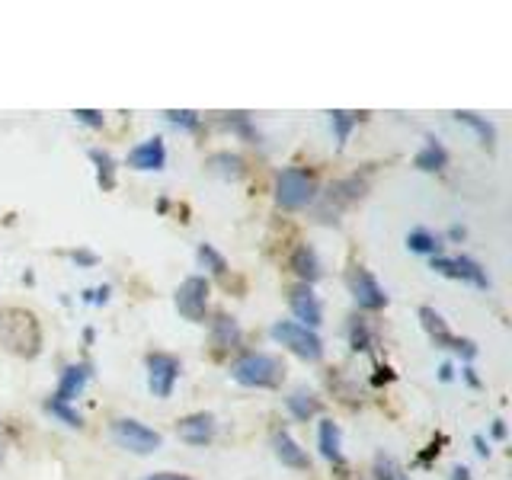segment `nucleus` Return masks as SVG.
<instances>
[{
  "label": "nucleus",
  "mask_w": 512,
  "mask_h": 480,
  "mask_svg": "<svg viewBox=\"0 0 512 480\" xmlns=\"http://www.w3.org/2000/svg\"><path fill=\"white\" fill-rule=\"evenodd\" d=\"M231 378L244 384V388L272 391L285 381V365L276 356H269V352H244L240 359H234Z\"/></svg>",
  "instance_id": "obj_1"
},
{
  "label": "nucleus",
  "mask_w": 512,
  "mask_h": 480,
  "mask_svg": "<svg viewBox=\"0 0 512 480\" xmlns=\"http://www.w3.org/2000/svg\"><path fill=\"white\" fill-rule=\"evenodd\" d=\"M317 199V176L304 167H285L276 173V202L285 212H301Z\"/></svg>",
  "instance_id": "obj_2"
},
{
  "label": "nucleus",
  "mask_w": 512,
  "mask_h": 480,
  "mask_svg": "<svg viewBox=\"0 0 512 480\" xmlns=\"http://www.w3.org/2000/svg\"><path fill=\"white\" fill-rule=\"evenodd\" d=\"M269 336L276 343H282L288 352H295V356L304 362L324 359V340L317 336V330L301 327V324H295V320H276V324L269 327Z\"/></svg>",
  "instance_id": "obj_3"
},
{
  "label": "nucleus",
  "mask_w": 512,
  "mask_h": 480,
  "mask_svg": "<svg viewBox=\"0 0 512 480\" xmlns=\"http://www.w3.org/2000/svg\"><path fill=\"white\" fill-rule=\"evenodd\" d=\"M112 442L125 452L132 455H154L160 445H164V436H160L157 429L144 426L141 420H132V416H119V420H112Z\"/></svg>",
  "instance_id": "obj_4"
},
{
  "label": "nucleus",
  "mask_w": 512,
  "mask_h": 480,
  "mask_svg": "<svg viewBox=\"0 0 512 480\" xmlns=\"http://www.w3.org/2000/svg\"><path fill=\"white\" fill-rule=\"evenodd\" d=\"M13 317L16 320H7V314H0V340L20 352V356H36L39 343H42L36 317L23 314V311H13Z\"/></svg>",
  "instance_id": "obj_5"
},
{
  "label": "nucleus",
  "mask_w": 512,
  "mask_h": 480,
  "mask_svg": "<svg viewBox=\"0 0 512 480\" xmlns=\"http://www.w3.org/2000/svg\"><path fill=\"white\" fill-rule=\"evenodd\" d=\"M208 292H212V285H208L205 276L183 279L173 295V304H176V311H180V317L192 320V324H202L208 314Z\"/></svg>",
  "instance_id": "obj_6"
},
{
  "label": "nucleus",
  "mask_w": 512,
  "mask_h": 480,
  "mask_svg": "<svg viewBox=\"0 0 512 480\" xmlns=\"http://www.w3.org/2000/svg\"><path fill=\"white\" fill-rule=\"evenodd\" d=\"M420 324L429 333V340L436 343L439 349H452V352H458V356H464V359L477 356V346L471 340H461V336H455L452 330H448L445 317L436 308H420Z\"/></svg>",
  "instance_id": "obj_7"
},
{
  "label": "nucleus",
  "mask_w": 512,
  "mask_h": 480,
  "mask_svg": "<svg viewBox=\"0 0 512 480\" xmlns=\"http://www.w3.org/2000/svg\"><path fill=\"white\" fill-rule=\"evenodd\" d=\"M144 368H148V391L167 400L176 388V378H180V359L170 356V352H151L144 359Z\"/></svg>",
  "instance_id": "obj_8"
},
{
  "label": "nucleus",
  "mask_w": 512,
  "mask_h": 480,
  "mask_svg": "<svg viewBox=\"0 0 512 480\" xmlns=\"http://www.w3.org/2000/svg\"><path fill=\"white\" fill-rule=\"evenodd\" d=\"M432 269L445 279H458V282H471L474 288H490L487 269L480 266L471 256H432Z\"/></svg>",
  "instance_id": "obj_9"
},
{
  "label": "nucleus",
  "mask_w": 512,
  "mask_h": 480,
  "mask_svg": "<svg viewBox=\"0 0 512 480\" xmlns=\"http://www.w3.org/2000/svg\"><path fill=\"white\" fill-rule=\"evenodd\" d=\"M346 282H349V295L356 298V304H359L362 311H381L384 304H388V295H384V288L378 285V279L365 266L352 269Z\"/></svg>",
  "instance_id": "obj_10"
},
{
  "label": "nucleus",
  "mask_w": 512,
  "mask_h": 480,
  "mask_svg": "<svg viewBox=\"0 0 512 480\" xmlns=\"http://www.w3.org/2000/svg\"><path fill=\"white\" fill-rule=\"evenodd\" d=\"M288 308H292V314L301 320V327L317 330L320 324H324V308H320V298L314 295L311 285H295L292 292H288Z\"/></svg>",
  "instance_id": "obj_11"
},
{
  "label": "nucleus",
  "mask_w": 512,
  "mask_h": 480,
  "mask_svg": "<svg viewBox=\"0 0 512 480\" xmlns=\"http://www.w3.org/2000/svg\"><path fill=\"white\" fill-rule=\"evenodd\" d=\"M125 164L132 167V170H141V173H157V170H164L167 167V144L164 138H148V141H141L135 144L132 151H128L125 157Z\"/></svg>",
  "instance_id": "obj_12"
},
{
  "label": "nucleus",
  "mask_w": 512,
  "mask_h": 480,
  "mask_svg": "<svg viewBox=\"0 0 512 480\" xmlns=\"http://www.w3.org/2000/svg\"><path fill=\"white\" fill-rule=\"evenodd\" d=\"M215 432H218V423H215L212 413H189L176 423V436H180L186 445H196V448L212 442Z\"/></svg>",
  "instance_id": "obj_13"
},
{
  "label": "nucleus",
  "mask_w": 512,
  "mask_h": 480,
  "mask_svg": "<svg viewBox=\"0 0 512 480\" xmlns=\"http://www.w3.org/2000/svg\"><path fill=\"white\" fill-rule=\"evenodd\" d=\"M93 378V365L90 362H77V365H68L58 378V388H55V400L61 404H71L74 397L84 394L87 381Z\"/></svg>",
  "instance_id": "obj_14"
},
{
  "label": "nucleus",
  "mask_w": 512,
  "mask_h": 480,
  "mask_svg": "<svg viewBox=\"0 0 512 480\" xmlns=\"http://www.w3.org/2000/svg\"><path fill=\"white\" fill-rule=\"evenodd\" d=\"M288 266H292V272L301 279V285H314L320 276H324V266H320L317 250L308 247V244H298L292 250V260H288Z\"/></svg>",
  "instance_id": "obj_15"
},
{
  "label": "nucleus",
  "mask_w": 512,
  "mask_h": 480,
  "mask_svg": "<svg viewBox=\"0 0 512 480\" xmlns=\"http://www.w3.org/2000/svg\"><path fill=\"white\" fill-rule=\"evenodd\" d=\"M413 167L423 173H442L448 167V151L445 144L436 135H426V144L420 148V154L413 157Z\"/></svg>",
  "instance_id": "obj_16"
},
{
  "label": "nucleus",
  "mask_w": 512,
  "mask_h": 480,
  "mask_svg": "<svg viewBox=\"0 0 512 480\" xmlns=\"http://www.w3.org/2000/svg\"><path fill=\"white\" fill-rule=\"evenodd\" d=\"M276 458L285 464V468H292V471H308L311 468V458H308V452L288 436L285 429H279L276 432Z\"/></svg>",
  "instance_id": "obj_17"
},
{
  "label": "nucleus",
  "mask_w": 512,
  "mask_h": 480,
  "mask_svg": "<svg viewBox=\"0 0 512 480\" xmlns=\"http://www.w3.org/2000/svg\"><path fill=\"white\" fill-rule=\"evenodd\" d=\"M362 189H365V183L359 180V176H349V180H340V183H333L327 189L324 202L333 205V215H336L340 208H346V205H352L356 199H362Z\"/></svg>",
  "instance_id": "obj_18"
},
{
  "label": "nucleus",
  "mask_w": 512,
  "mask_h": 480,
  "mask_svg": "<svg viewBox=\"0 0 512 480\" xmlns=\"http://www.w3.org/2000/svg\"><path fill=\"white\" fill-rule=\"evenodd\" d=\"M317 445H320V455L333 464H343V442H340V426L333 420H320L317 423Z\"/></svg>",
  "instance_id": "obj_19"
},
{
  "label": "nucleus",
  "mask_w": 512,
  "mask_h": 480,
  "mask_svg": "<svg viewBox=\"0 0 512 480\" xmlns=\"http://www.w3.org/2000/svg\"><path fill=\"white\" fill-rule=\"evenodd\" d=\"M285 407H288V413L295 416V420L308 423V420H314V416L320 413V397L314 391L298 388V391H292V394L285 397Z\"/></svg>",
  "instance_id": "obj_20"
},
{
  "label": "nucleus",
  "mask_w": 512,
  "mask_h": 480,
  "mask_svg": "<svg viewBox=\"0 0 512 480\" xmlns=\"http://www.w3.org/2000/svg\"><path fill=\"white\" fill-rule=\"evenodd\" d=\"M237 343H240V324L228 314H218L212 320V346L224 352V349H234Z\"/></svg>",
  "instance_id": "obj_21"
},
{
  "label": "nucleus",
  "mask_w": 512,
  "mask_h": 480,
  "mask_svg": "<svg viewBox=\"0 0 512 480\" xmlns=\"http://www.w3.org/2000/svg\"><path fill=\"white\" fill-rule=\"evenodd\" d=\"M455 119H458L461 125H468L471 132L480 138V144H484L487 151L496 148V125H493V122H487L484 116H477V112H468V109H458V112H455Z\"/></svg>",
  "instance_id": "obj_22"
},
{
  "label": "nucleus",
  "mask_w": 512,
  "mask_h": 480,
  "mask_svg": "<svg viewBox=\"0 0 512 480\" xmlns=\"http://www.w3.org/2000/svg\"><path fill=\"white\" fill-rule=\"evenodd\" d=\"M208 170H212L215 176H221V180H240V176L247 173L244 160L231 151H218V154L208 157Z\"/></svg>",
  "instance_id": "obj_23"
},
{
  "label": "nucleus",
  "mask_w": 512,
  "mask_h": 480,
  "mask_svg": "<svg viewBox=\"0 0 512 480\" xmlns=\"http://www.w3.org/2000/svg\"><path fill=\"white\" fill-rule=\"evenodd\" d=\"M90 160H93V167H96V183H100V189L103 192H112L116 189V160H112V154L109 151H103V148H93L90 151Z\"/></svg>",
  "instance_id": "obj_24"
},
{
  "label": "nucleus",
  "mask_w": 512,
  "mask_h": 480,
  "mask_svg": "<svg viewBox=\"0 0 512 480\" xmlns=\"http://www.w3.org/2000/svg\"><path fill=\"white\" fill-rule=\"evenodd\" d=\"M407 247L413 253H423V256H442V237L426 231V228H413L407 234Z\"/></svg>",
  "instance_id": "obj_25"
},
{
  "label": "nucleus",
  "mask_w": 512,
  "mask_h": 480,
  "mask_svg": "<svg viewBox=\"0 0 512 480\" xmlns=\"http://www.w3.org/2000/svg\"><path fill=\"white\" fill-rule=\"evenodd\" d=\"M42 410L52 416V420L64 423L68 429H80V426H84V416H80L71 404H61V400H55V397H48L45 404H42Z\"/></svg>",
  "instance_id": "obj_26"
},
{
  "label": "nucleus",
  "mask_w": 512,
  "mask_h": 480,
  "mask_svg": "<svg viewBox=\"0 0 512 480\" xmlns=\"http://www.w3.org/2000/svg\"><path fill=\"white\" fill-rule=\"evenodd\" d=\"M359 125V112H346V109H333L330 112V128H333V135H336V144L340 148H346V141L352 135V128Z\"/></svg>",
  "instance_id": "obj_27"
},
{
  "label": "nucleus",
  "mask_w": 512,
  "mask_h": 480,
  "mask_svg": "<svg viewBox=\"0 0 512 480\" xmlns=\"http://www.w3.org/2000/svg\"><path fill=\"white\" fill-rule=\"evenodd\" d=\"M349 346L356 349V352H372L375 333H372V327H368L365 317H352L349 320Z\"/></svg>",
  "instance_id": "obj_28"
},
{
  "label": "nucleus",
  "mask_w": 512,
  "mask_h": 480,
  "mask_svg": "<svg viewBox=\"0 0 512 480\" xmlns=\"http://www.w3.org/2000/svg\"><path fill=\"white\" fill-rule=\"evenodd\" d=\"M224 125H228L240 141L260 144V132H256V125H253V119L247 116V112H228V116H224Z\"/></svg>",
  "instance_id": "obj_29"
},
{
  "label": "nucleus",
  "mask_w": 512,
  "mask_h": 480,
  "mask_svg": "<svg viewBox=\"0 0 512 480\" xmlns=\"http://www.w3.org/2000/svg\"><path fill=\"white\" fill-rule=\"evenodd\" d=\"M196 256H199L202 269H208L212 276H228V260H224V256L212 244H199Z\"/></svg>",
  "instance_id": "obj_30"
},
{
  "label": "nucleus",
  "mask_w": 512,
  "mask_h": 480,
  "mask_svg": "<svg viewBox=\"0 0 512 480\" xmlns=\"http://www.w3.org/2000/svg\"><path fill=\"white\" fill-rule=\"evenodd\" d=\"M375 480H410V474L400 468V461L391 455H378L375 458Z\"/></svg>",
  "instance_id": "obj_31"
},
{
  "label": "nucleus",
  "mask_w": 512,
  "mask_h": 480,
  "mask_svg": "<svg viewBox=\"0 0 512 480\" xmlns=\"http://www.w3.org/2000/svg\"><path fill=\"white\" fill-rule=\"evenodd\" d=\"M164 116L176 125V128H183V132H199V112H192V109H167Z\"/></svg>",
  "instance_id": "obj_32"
},
{
  "label": "nucleus",
  "mask_w": 512,
  "mask_h": 480,
  "mask_svg": "<svg viewBox=\"0 0 512 480\" xmlns=\"http://www.w3.org/2000/svg\"><path fill=\"white\" fill-rule=\"evenodd\" d=\"M71 116L80 122V125H90V128H103V122H106V116L100 109H74Z\"/></svg>",
  "instance_id": "obj_33"
},
{
  "label": "nucleus",
  "mask_w": 512,
  "mask_h": 480,
  "mask_svg": "<svg viewBox=\"0 0 512 480\" xmlns=\"http://www.w3.org/2000/svg\"><path fill=\"white\" fill-rule=\"evenodd\" d=\"M71 260H74L77 266H96V253H90V250H74V253H71Z\"/></svg>",
  "instance_id": "obj_34"
},
{
  "label": "nucleus",
  "mask_w": 512,
  "mask_h": 480,
  "mask_svg": "<svg viewBox=\"0 0 512 480\" xmlns=\"http://www.w3.org/2000/svg\"><path fill=\"white\" fill-rule=\"evenodd\" d=\"M148 480H192L186 474H173V471H160V474H151Z\"/></svg>",
  "instance_id": "obj_35"
},
{
  "label": "nucleus",
  "mask_w": 512,
  "mask_h": 480,
  "mask_svg": "<svg viewBox=\"0 0 512 480\" xmlns=\"http://www.w3.org/2000/svg\"><path fill=\"white\" fill-rule=\"evenodd\" d=\"M461 375H464V381L471 384V388H480V378L474 375V368H471V365H464V368H461Z\"/></svg>",
  "instance_id": "obj_36"
},
{
  "label": "nucleus",
  "mask_w": 512,
  "mask_h": 480,
  "mask_svg": "<svg viewBox=\"0 0 512 480\" xmlns=\"http://www.w3.org/2000/svg\"><path fill=\"white\" fill-rule=\"evenodd\" d=\"M474 448H477V455H480V458H487V455H490V445L484 442V436H474Z\"/></svg>",
  "instance_id": "obj_37"
},
{
  "label": "nucleus",
  "mask_w": 512,
  "mask_h": 480,
  "mask_svg": "<svg viewBox=\"0 0 512 480\" xmlns=\"http://www.w3.org/2000/svg\"><path fill=\"white\" fill-rule=\"evenodd\" d=\"M452 480H471V471L464 468V464H458V468H452Z\"/></svg>",
  "instance_id": "obj_38"
},
{
  "label": "nucleus",
  "mask_w": 512,
  "mask_h": 480,
  "mask_svg": "<svg viewBox=\"0 0 512 480\" xmlns=\"http://www.w3.org/2000/svg\"><path fill=\"white\" fill-rule=\"evenodd\" d=\"M452 378H455V368L445 362V365L439 368V381H452Z\"/></svg>",
  "instance_id": "obj_39"
},
{
  "label": "nucleus",
  "mask_w": 512,
  "mask_h": 480,
  "mask_svg": "<svg viewBox=\"0 0 512 480\" xmlns=\"http://www.w3.org/2000/svg\"><path fill=\"white\" fill-rule=\"evenodd\" d=\"M493 439H506V423L503 420L493 423Z\"/></svg>",
  "instance_id": "obj_40"
},
{
  "label": "nucleus",
  "mask_w": 512,
  "mask_h": 480,
  "mask_svg": "<svg viewBox=\"0 0 512 480\" xmlns=\"http://www.w3.org/2000/svg\"><path fill=\"white\" fill-rule=\"evenodd\" d=\"M448 237H452V240H461V237H464V228H458V224H455V228L448 231Z\"/></svg>",
  "instance_id": "obj_41"
}]
</instances>
